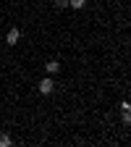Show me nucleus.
<instances>
[{
    "mask_svg": "<svg viewBox=\"0 0 131 147\" xmlns=\"http://www.w3.org/2000/svg\"><path fill=\"white\" fill-rule=\"evenodd\" d=\"M45 71H47V76H52V74L60 71V63H58V61H47V63H45Z\"/></svg>",
    "mask_w": 131,
    "mask_h": 147,
    "instance_id": "7ed1b4c3",
    "label": "nucleus"
},
{
    "mask_svg": "<svg viewBox=\"0 0 131 147\" xmlns=\"http://www.w3.org/2000/svg\"><path fill=\"white\" fill-rule=\"evenodd\" d=\"M18 40H21V32H18L16 26H11V29L5 32V42H8V45H16Z\"/></svg>",
    "mask_w": 131,
    "mask_h": 147,
    "instance_id": "f03ea898",
    "label": "nucleus"
},
{
    "mask_svg": "<svg viewBox=\"0 0 131 147\" xmlns=\"http://www.w3.org/2000/svg\"><path fill=\"white\" fill-rule=\"evenodd\" d=\"M11 144V137L8 134H0V147H8Z\"/></svg>",
    "mask_w": 131,
    "mask_h": 147,
    "instance_id": "423d86ee",
    "label": "nucleus"
},
{
    "mask_svg": "<svg viewBox=\"0 0 131 147\" xmlns=\"http://www.w3.org/2000/svg\"><path fill=\"white\" fill-rule=\"evenodd\" d=\"M37 89H40V95H52V89H55V82H52V76H45L40 84H37Z\"/></svg>",
    "mask_w": 131,
    "mask_h": 147,
    "instance_id": "f257e3e1",
    "label": "nucleus"
},
{
    "mask_svg": "<svg viewBox=\"0 0 131 147\" xmlns=\"http://www.w3.org/2000/svg\"><path fill=\"white\" fill-rule=\"evenodd\" d=\"M52 5L58 11H63V8H68V0H52Z\"/></svg>",
    "mask_w": 131,
    "mask_h": 147,
    "instance_id": "39448f33",
    "label": "nucleus"
},
{
    "mask_svg": "<svg viewBox=\"0 0 131 147\" xmlns=\"http://www.w3.org/2000/svg\"><path fill=\"white\" fill-rule=\"evenodd\" d=\"M84 3H87V0H68V5H71L73 11H79V8H84Z\"/></svg>",
    "mask_w": 131,
    "mask_h": 147,
    "instance_id": "20e7f679",
    "label": "nucleus"
},
{
    "mask_svg": "<svg viewBox=\"0 0 131 147\" xmlns=\"http://www.w3.org/2000/svg\"><path fill=\"white\" fill-rule=\"evenodd\" d=\"M128 110H131V105H128V102L123 100V102H121V113H128Z\"/></svg>",
    "mask_w": 131,
    "mask_h": 147,
    "instance_id": "0eeeda50",
    "label": "nucleus"
}]
</instances>
